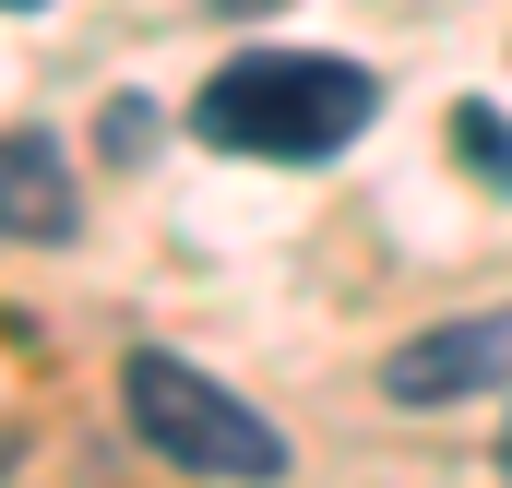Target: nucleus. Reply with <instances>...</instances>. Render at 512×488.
I'll return each instance as SVG.
<instances>
[{"label": "nucleus", "instance_id": "obj_9", "mask_svg": "<svg viewBox=\"0 0 512 488\" xmlns=\"http://www.w3.org/2000/svg\"><path fill=\"white\" fill-rule=\"evenodd\" d=\"M0 12H36V0H0Z\"/></svg>", "mask_w": 512, "mask_h": 488}, {"label": "nucleus", "instance_id": "obj_5", "mask_svg": "<svg viewBox=\"0 0 512 488\" xmlns=\"http://www.w3.org/2000/svg\"><path fill=\"white\" fill-rule=\"evenodd\" d=\"M453 155H465L477 179L512 191V120H501V108H453Z\"/></svg>", "mask_w": 512, "mask_h": 488}, {"label": "nucleus", "instance_id": "obj_8", "mask_svg": "<svg viewBox=\"0 0 512 488\" xmlns=\"http://www.w3.org/2000/svg\"><path fill=\"white\" fill-rule=\"evenodd\" d=\"M501 465H512V417H501Z\"/></svg>", "mask_w": 512, "mask_h": 488}, {"label": "nucleus", "instance_id": "obj_7", "mask_svg": "<svg viewBox=\"0 0 512 488\" xmlns=\"http://www.w3.org/2000/svg\"><path fill=\"white\" fill-rule=\"evenodd\" d=\"M215 12H227V24H262V12H286V0H215Z\"/></svg>", "mask_w": 512, "mask_h": 488}, {"label": "nucleus", "instance_id": "obj_2", "mask_svg": "<svg viewBox=\"0 0 512 488\" xmlns=\"http://www.w3.org/2000/svg\"><path fill=\"white\" fill-rule=\"evenodd\" d=\"M120 417L143 429V453H167L179 477H215V488H274L286 477V429L251 417L227 381H203L167 346H131L120 358Z\"/></svg>", "mask_w": 512, "mask_h": 488}, {"label": "nucleus", "instance_id": "obj_1", "mask_svg": "<svg viewBox=\"0 0 512 488\" xmlns=\"http://www.w3.org/2000/svg\"><path fill=\"white\" fill-rule=\"evenodd\" d=\"M382 108V84L358 72V60H310V48H251V60H227L215 84H203V108L191 131L215 143V155H274V167H322V155H346L358 131Z\"/></svg>", "mask_w": 512, "mask_h": 488}, {"label": "nucleus", "instance_id": "obj_4", "mask_svg": "<svg viewBox=\"0 0 512 488\" xmlns=\"http://www.w3.org/2000/svg\"><path fill=\"white\" fill-rule=\"evenodd\" d=\"M72 227H84V203H72V167H60V143H48V131H0V239L60 250Z\"/></svg>", "mask_w": 512, "mask_h": 488}, {"label": "nucleus", "instance_id": "obj_6", "mask_svg": "<svg viewBox=\"0 0 512 488\" xmlns=\"http://www.w3.org/2000/svg\"><path fill=\"white\" fill-rule=\"evenodd\" d=\"M143 143H155V108H131V96H120V108H108V155H143Z\"/></svg>", "mask_w": 512, "mask_h": 488}, {"label": "nucleus", "instance_id": "obj_3", "mask_svg": "<svg viewBox=\"0 0 512 488\" xmlns=\"http://www.w3.org/2000/svg\"><path fill=\"white\" fill-rule=\"evenodd\" d=\"M512 381V298L501 310H465V322H429V334H405L382 369L393 405H453V393H489Z\"/></svg>", "mask_w": 512, "mask_h": 488}]
</instances>
